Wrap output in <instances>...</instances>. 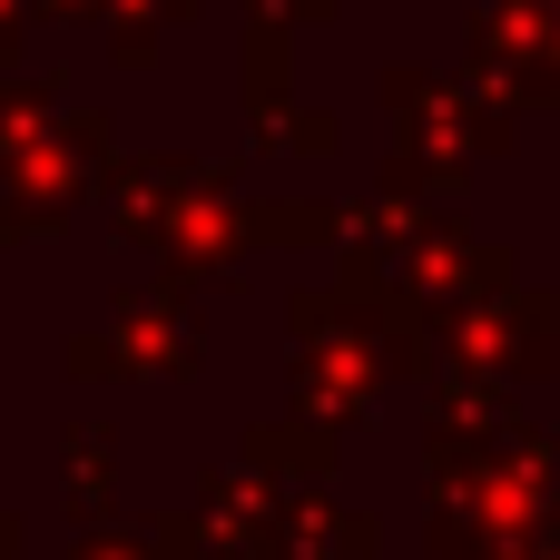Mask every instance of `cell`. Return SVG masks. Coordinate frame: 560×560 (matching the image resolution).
<instances>
[]
</instances>
